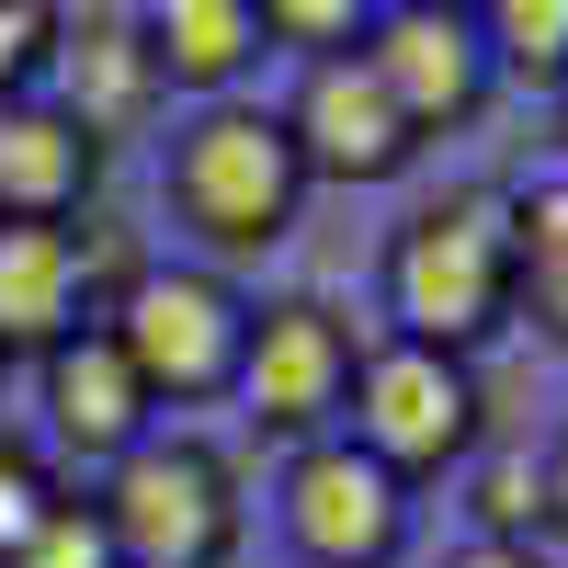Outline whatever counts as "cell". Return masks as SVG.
<instances>
[{
  "label": "cell",
  "instance_id": "6da1fadb",
  "mask_svg": "<svg viewBox=\"0 0 568 568\" xmlns=\"http://www.w3.org/2000/svg\"><path fill=\"white\" fill-rule=\"evenodd\" d=\"M160 194H171V216L194 227L216 262H262V251L296 240V216H307L318 182L296 160V136H284V114L227 91V103H194V114L171 125Z\"/></svg>",
  "mask_w": 568,
  "mask_h": 568
},
{
  "label": "cell",
  "instance_id": "7a4b0ae2",
  "mask_svg": "<svg viewBox=\"0 0 568 568\" xmlns=\"http://www.w3.org/2000/svg\"><path fill=\"white\" fill-rule=\"evenodd\" d=\"M387 329L444 353H478L524 318V273H511V194L500 182H466V194H433L398 240H387Z\"/></svg>",
  "mask_w": 568,
  "mask_h": 568
},
{
  "label": "cell",
  "instance_id": "3957f363",
  "mask_svg": "<svg viewBox=\"0 0 568 568\" xmlns=\"http://www.w3.org/2000/svg\"><path fill=\"white\" fill-rule=\"evenodd\" d=\"M91 511L125 568H227L251 535V500H240V466H227L205 433H160L125 444L103 478H91Z\"/></svg>",
  "mask_w": 568,
  "mask_h": 568
},
{
  "label": "cell",
  "instance_id": "277c9868",
  "mask_svg": "<svg viewBox=\"0 0 568 568\" xmlns=\"http://www.w3.org/2000/svg\"><path fill=\"white\" fill-rule=\"evenodd\" d=\"M342 433H353V444H364L375 466H387L398 489H420V478H455V466L489 444V387H478V353L409 342V329L364 342Z\"/></svg>",
  "mask_w": 568,
  "mask_h": 568
},
{
  "label": "cell",
  "instance_id": "5b68a950",
  "mask_svg": "<svg viewBox=\"0 0 568 568\" xmlns=\"http://www.w3.org/2000/svg\"><path fill=\"white\" fill-rule=\"evenodd\" d=\"M103 329L125 342V364L149 375L160 409H205L240 387V342H251V296L216 262H149L103 296Z\"/></svg>",
  "mask_w": 568,
  "mask_h": 568
},
{
  "label": "cell",
  "instance_id": "8992f818",
  "mask_svg": "<svg viewBox=\"0 0 568 568\" xmlns=\"http://www.w3.org/2000/svg\"><path fill=\"white\" fill-rule=\"evenodd\" d=\"M273 535L296 546V568H398V557H409V489H398L353 433L284 444Z\"/></svg>",
  "mask_w": 568,
  "mask_h": 568
},
{
  "label": "cell",
  "instance_id": "52a82bcc",
  "mask_svg": "<svg viewBox=\"0 0 568 568\" xmlns=\"http://www.w3.org/2000/svg\"><path fill=\"white\" fill-rule=\"evenodd\" d=\"M353 364H364V329L329 307V296H273L251 307V342H240V398L273 444H318V433H342V409H353Z\"/></svg>",
  "mask_w": 568,
  "mask_h": 568
},
{
  "label": "cell",
  "instance_id": "ba28073f",
  "mask_svg": "<svg viewBox=\"0 0 568 568\" xmlns=\"http://www.w3.org/2000/svg\"><path fill=\"white\" fill-rule=\"evenodd\" d=\"M284 114V136H296V160H307V182H398L409 160H420V125L387 103V80L364 69V45H342V58H307V80H296V103H273Z\"/></svg>",
  "mask_w": 568,
  "mask_h": 568
},
{
  "label": "cell",
  "instance_id": "9c48e42d",
  "mask_svg": "<svg viewBox=\"0 0 568 568\" xmlns=\"http://www.w3.org/2000/svg\"><path fill=\"white\" fill-rule=\"evenodd\" d=\"M34 398H45V444H58L69 466H91V478H103L125 444H149V433H160L149 375L125 364V342H114L103 318L69 329L58 353H34Z\"/></svg>",
  "mask_w": 568,
  "mask_h": 568
},
{
  "label": "cell",
  "instance_id": "30bf717a",
  "mask_svg": "<svg viewBox=\"0 0 568 568\" xmlns=\"http://www.w3.org/2000/svg\"><path fill=\"white\" fill-rule=\"evenodd\" d=\"M364 69L387 80V103L420 125V149L455 136V125H478L489 91H500V69H489V45H478V23H466V12H398V0L375 12Z\"/></svg>",
  "mask_w": 568,
  "mask_h": 568
},
{
  "label": "cell",
  "instance_id": "8fae6325",
  "mask_svg": "<svg viewBox=\"0 0 568 568\" xmlns=\"http://www.w3.org/2000/svg\"><path fill=\"white\" fill-rule=\"evenodd\" d=\"M103 318V262H91L80 227H34V216H0V364H34L58 353L69 329Z\"/></svg>",
  "mask_w": 568,
  "mask_h": 568
},
{
  "label": "cell",
  "instance_id": "7c38bea8",
  "mask_svg": "<svg viewBox=\"0 0 568 568\" xmlns=\"http://www.w3.org/2000/svg\"><path fill=\"white\" fill-rule=\"evenodd\" d=\"M91 194H103V136H91L58 91H23L0 103V216H34V227H69Z\"/></svg>",
  "mask_w": 568,
  "mask_h": 568
},
{
  "label": "cell",
  "instance_id": "4fadbf2b",
  "mask_svg": "<svg viewBox=\"0 0 568 568\" xmlns=\"http://www.w3.org/2000/svg\"><path fill=\"white\" fill-rule=\"evenodd\" d=\"M136 34H149L160 91H194V103H227V91L273 58L262 0H149V12H136Z\"/></svg>",
  "mask_w": 568,
  "mask_h": 568
},
{
  "label": "cell",
  "instance_id": "5bb4252c",
  "mask_svg": "<svg viewBox=\"0 0 568 568\" xmlns=\"http://www.w3.org/2000/svg\"><path fill=\"white\" fill-rule=\"evenodd\" d=\"M58 69H69V91H58V103H69L91 136H125L136 114L160 103L149 34H136V23H114V12H80V23H69V45H58Z\"/></svg>",
  "mask_w": 568,
  "mask_h": 568
},
{
  "label": "cell",
  "instance_id": "9a60e30c",
  "mask_svg": "<svg viewBox=\"0 0 568 568\" xmlns=\"http://www.w3.org/2000/svg\"><path fill=\"white\" fill-rule=\"evenodd\" d=\"M511 273H524V318L568 353V171L511 194Z\"/></svg>",
  "mask_w": 568,
  "mask_h": 568
},
{
  "label": "cell",
  "instance_id": "2e32d148",
  "mask_svg": "<svg viewBox=\"0 0 568 568\" xmlns=\"http://www.w3.org/2000/svg\"><path fill=\"white\" fill-rule=\"evenodd\" d=\"M478 45H489V69L500 80H568V0H478Z\"/></svg>",
  "mask_w": 568,
  "mask_h": 568
},
{
  "label": "cell",
  "instance_id": "e0dca14e",
  "mask_svg": "<svg viewBox=\"0 0 568 568\" xmlns=\"http://www.w3.org/2000/svg\"><path fill=\"white\" fill-rule=\"evenodd\" d=\"M58 45H69V12L58 0H0V103L58 80Z\"/></svg>",
  "mask_w": 568,
  "mask_h": 568
},
{
  "label": "cell",
  "instance_id": "ac0fdd59",
  "mask_svg": "<svg viewBox=\"0 0 568 568\" xmlns=\"http://www.w3.org/2000/svg\"><path fill=\"white\" fill-rule=\"evenodd\" d=\"M69 500V478H58V455H45V444H12V433H0V568H12V546L45 524V511H58Z\"/></svg>",
  "mask_w": 568,
  "mask_h": 568
},
{
  "label": "cell",
  "instance_id": "d6986e66",
  "mask_svg": "<svg viewBox=\"0 0 568 568\" xmlns=\"http://www.w3.org/2000/svg\"><path fill=\"white\" fill-rule=\"evenodd\" d=\"M375 12H387V0H262V34L296 45V58H342V45L375 34Z\"/></svg>",
  "mask_w": 568,
  "mask_h": 568
},
{
  "label": "cell",
  "instance_id": "ffe728a7",
  "mask_svg": "<svg viewBox=\"0 0 568 568\" xmlns=\"http://www.w3.org/2000/svg\"><path fill=\"white\" fill-rule=\"evenodd\" d=\"M12 568H125V557H114V535H103V511H91V489H69V500L12 546Z\"/></svg>",
  "mask_w": 568,
  "mask_h": 568
},
{
  "label": "cell",
  "instance_id": "44dd1931",
  "mask_svg": "<svg viewBox=\"0 0 568 568\" xmlns=\"http://www.w3.org/2000/svg\"><path fill=\"white\" fill-rule=\"evenodd\" d=\"M535 524H546V478H535V466H489L478 535H524V546H535Z\"/></svg>",
  "mask_w": 568,
  "mask_h": 568
},
{
  "label": "cell",
  "instance_id": "7402d4cb",
  "mask_svg": "<svg viewBox=\"0 0 568 568\" xmlns=\"http://www.w3.org/2000/svg\"><path fill=\"white\" fill-rule=\"evenodd\" d=\"M444 568H557V557L524 535H466V546H444Z\"/></svg>",
  "mask_w": 568,
  "mask_h": 568
},
{
  "label": "cell",
  "instance_id": "603a6c76",
  "mask_svg": "<svg viewBox=\"0 0 568 568\" xmlns=\"http://www.w3.org/2000/svg\"><path fill=\"white\" fill-rule=\"evenodd\" d=\"M535 478H546V535L568 546V433L546 444V466H535Z\"/></svg>",
  "mask_w": 568,
  "mask_h": 568
},
{
  "label": "cell",
  "instance_id": "cb8c5ba5",
  "mask_svg": "<svg viewBox=\"0 0 568 568\" xmlns=\"http://www.w3.org/2000/svg\"><path fill=\"white\" fill-rule=\"evenodd\" d=\"M398 12H478V0H398Z\"/></svg>",
  "mask_w": 568,
  "mask_h": 568
},
{
  "label": "cell",
  "instance_id": "d4e9b609",
  "mask_svg": "<svg viewBox=\"0 0 568 568\" xmlns=\"http://www.w3.org/2000/svg\"><path fill=\"white\" fill-rule=\"evenodd\" d=\"M557 114H568V80H557Z\"/></svg>",
  "mask_w": 568,
  "mask_h": 568
},
{
  "label": "cell",
  "instance_id": "484cf974",
  "mask_svg": "<svg viewBox=\"0 0 568 568\" xmlns=\"http://www.w3.org/2000/svg\"><path fill=\"white\" fill-rule=\"evenodd\" d=\"M58 12H69V0H58Z\"/></svg>",
  "mask_w": 568,
  "mask_h": 568
},
{
  "label": "cell",
  "instance_id": "4316f807",
  "mask_svg": "<svg viewBox=\"0 0 568 568\" xmlns=\"http://www.w3.org/2000/svg\"><path fill=\"white\" fill-rule=\"evenodd\" d=\"M0 375H12V364H0Z\"/></svg>",
  "mask_w": 568,
  "mask_h": 568
}]
</instances>
